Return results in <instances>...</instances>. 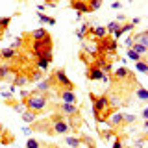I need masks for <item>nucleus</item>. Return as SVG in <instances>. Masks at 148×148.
Instances as JSON below:
<instances>
[{"label": "nucleus", "instance_id": "nucleus-1", "mask_svg": "<svg viewBox=\"0 0 148 148\" xmlns=\"http://www.w3.org/2000/svg\"><path fill=\"white\" fill-rule=\"evenodd\" d=\"M89 98L92 104V113H95L96 122H106L108 117L111 113H115V109L109 106V98L108 95H95V92H89Z\"/></svg>", "mask_w": 148, "mask_h": 148}, {"label": "nucleus", "instance_id": "nucleus-2", "mask_svg": "<svg viewBox=\"0 0 148 148\" xmlns=\"http://www.w3.org/2000/svg\"><path fill=\"white\" fill-rule=\"evenodd\" d=\"M22 104H24L26 111H32V113L39 115V113H43L46 109V106H48V95H43V92L34 89V91H30V95H28L24 100H22Z\"/></svg>", "mask_w": 148, "mask_h": 148}, {"label": "nucleus", "instance_id": "nucleus-3", "mask_svg": "<svg viewBox=\"0 0 148 148\" xmlns=\"http://www.w3.org/2000/svg\"><path fill=\"white\" fill-rule=\"evenodd\" d=\"M52 50H54V43H52V35L45 37L41 41H34L32 45V52L37 59H46L48 63L54 61V56H52Z\"/></svg>", "mask_w": 148, "mask_h": 148}, {"label": "nucleus", "instance_id": "nucleus-4", "mask_svg": "<svg viewBox=\"0 0 148 148\" xmlns=\"http://www.w3.org/2000/svg\"><path fill=\"white\" fill-rule=\"evenodd\" d=\"M48 124H50V130H52V135H67V133H71V128H69L67 119L63 115L54 113L48 119Z\"/></svg>", "mask_w": 148, "mask_h": 148}, {"label": "nucleus", "instance_id": "nucleus-5", "mask_svg": "<svg viewBox=\"0 0 148 148\" xmlns=\"http://www.w3.org/2000/svg\"><path fill=\"white\" fill-rule=\"evenodd\" d=\"M50 76H52V80H54V91L56 89H69V91L74 89V83L69 80V76H67V72H65L63 67L61 69H56Z\"/></svg>", "mask_w": 148, "mask_h": 148}, {"label": "nucleus", "instance_id": "nucleus-6", "mask_svg": "<svg viewBox=\"0 0 148 148\" xmlns=\"http://www.w3.org/2000/svg\"><path fill=\"white\" fill-rule=\"evenodd\" d=\"M111 78H113L115 83H122V85L124 83H135V74L126 67H120L117 71H113L111 72Z\"/></svg>", "mask_w": 148, "mask_h": 148}, {"label": "nucleus", "instance_id": "nucleus-7", "mask_svg": "<svg viewBox=\"0 0 148 148\" xmlns=\"http://www.w3.org/2000/svg\"><path fill=\"white\" fill-rule=\"evenodd\" d=\"M54 111H56L58 115H63V117H78V115H82L78 106L63 104V102H59V104H54Z\"/></svg>", "mask_w": 148, "mask_h": 148}, {"label": "nucleus", "instance_id": "nucleus-8", "mask_svg": "<svg viewBox=\"0 0 148 148\" xmlns=\"http://www.w3.org/2000/svg\"><path fill=\"white\" fill-rule=\"evenodd\" d=\"M56 95L58 98L63 102V104H72V106H78V96L74 91H69V89H56Z\"/></svg>", "mask_w": 148, "mask_h": 148}, {"label": "nucleus", "instance_id": "nucleus-9", "mask_svg": "<svg viewBox=\"0 0 148 148\" xmlns=\"http://www.w3.org/2000/svg\"><path fill=\"white\" fill-rule=\"evenodd\" d=\"M108 126H109V130H113V132H119L120 128H124V115L122 113H111L109 117H108Z\"/></svg>", "mask_w": 148, "mask_h": 148}, {"label": "nucleus", "instance_id": "nucleus-10", "mask_svg": "<svg viewBox=\"0 0 148 148\" xmlns=\"http://www.w3.org/2000/svg\"><path fill=\"white\" fill-rule=\"evenodd\" d=\"M104 76H106V74L102 72L96 65H89V67H87V72H85V78H87V80L96 82V80H102Z\"/></svg>", "mask_w": 148, "mask_h": 148}, {"label": "nucleus", "instance_id": "nucleus-11", "mask_svg": "<svg viewBox=\"0 0 148 148\" xmlns=\"http://www.w3.org/2000/svg\"><path fill=\"white\" fill-rule=\"evenodd\" d=\"M69 8L76 9L78 15H85V13H91L89 4H87V2H82V0H71V2H69Z\"/></svg>", "mask_w": 148, "mask_h": 148}, {"label": "nucleus", "instance_id": "nucleus-12", "mask_svg": "<svg viewBox=\"0 0 148 148\" xmlns=\"http://www.w3.org/2000/svg\"><path fill=\"white\" fill-rule=\"evenodd\" d=\"M17 58H18L17 50H15V48H11V46H9V48H4L2 52H0V59H2L4 63H11L13 59H17Z\"/></svg>", "mask_w": 148, "mask_h": 148}, {"label": "nucleus", "instance_id": "nucleus-13", "mask_svg": "<svg viewBox=\"0 0 148 148\" xmlns=\"http://www.w3.org/2000/svg\"><path fill=\"white\" fill-rule=\"evenodd\" d=\"M28 83H30V82H28V74L18 71L17 76L13 78V82H11V87H24V85H28Z\"/></svg>", "mask_w": 148, "mask_h": 148}, {"label": "nucleus", "instance_id": "nucleus-14", "mask_svg": "<svg viewBox=\"0 0 148 148\" xmlns=\"http://www.w3.org/2000/svg\"><path fill=\"white\" fill-rule=\"evenodd\" d=\"M50 34L45 30V28H37V30H34V32H30L28 34V37H30L32 41H41V39H45V37H48Z\"/></svg>", "mask_w": 148, "mask_h": 148}, {"label": "nucleus", "instance_id": "nucleus-15", "mask_svg": "<svg viewBox=\"0 0 148 148\" xmlns=\"http://www.w3.org/2000/svg\"><path fill=\"white\" fill-rule=\"evenodd\" d=\"M6 106H8V108H11V109H15L17 113H21V115L26 111V108H24V104H22V102H17V100H13V98H9L6 102Z\"/></svg>", "mask_w": 148, "mask_h": 148}, {"label": "nucleus", "instance_id": "nucleus-16", "mask_svg": "<svg viewBox=\"0 0 148 148\" xmlns=\"http://www.w3.org/2000/svg\"><path fill=\"white\" fill-rule=\"evenodd\" d=\"M89 32H91V34L96 37V39H100V41L108 37V32H106V28H104V26H96V28H91Z\"/></svg>", "mask_w": 148, "mask_h": 148}, {"label": "nucleus", "instance_id": "nucleus-17", "mask_svg": "<svg viewBox=\"0 0 148 148\" xmlns=\"http://www.w3.org/2000/svg\"><path fill=\"white\" fill-rule=\"evenodd\" d=\"M41 80H45V72L43 71H34L32 74H28V82L30 83H39Z\"/></svg>", "mask_w": 148, "mask_h": 148}, {"label": "nucleus", "instance_id": "nucleus-18", "mask_svg": "<svg viewBox=\"0 0 148 148\" xmlns=\"http://www.w3.org/2000/svg\"><path fill=\"white\" fill-rule=\"evenodd\" d=\"M65 143H67L71 148H80V146H82L80 137H78V135H76V137H74V135H72V137H65Z\"/></svg>", "mask_w": 148, "mask_h": 148}, {"label": "nucleus", "instance_id": "nucleus-19", "mask_svg": "<svg viewBox=\"0 0 148 148\" xmlns=\"http://www.w3.org/2000/svg\"><path fill=\"white\" fill-rule=\"evenodd\" d=\"M130 48H132L133 52H137L139 56H141V58H145V56H146V46H145V45H139V43H135V45H132V46H130Z\"/></svg>", "mask_w": 148, "mask_h": 148}, {"label": "nucleus", "instance_id": "nucleus-20", "mask_svg": "<svg viewBox=\"0 0 148 148\" xmlns=\"http://www.w3.org/2000/svg\"><path fill=\"white\" fill-rule=\"evenodd\" d=\"M35 119H37V115L32 113V111H24V113H22V120H24L26 124H34Z\"/></svg>", "mask_w": 148, "mask_h": 148}, {"label": "nucleus", "instance_id": "nucleus-21", "mask_svg": "<svg viewBox=\"0 0 148 148\" xmlns=\"http://www.w3.org/2000/svg\"><path fill=\"white\" fill-rule=\"evenodd\" d=\"M37 18H39L41 22H46V24H50V26H54V24H56V18L48 17V15H45V13H37Z\"/></svg>", "mask_w": 148, "mask_h": 148}, {"label": "nucleus", "instance_id": "nucleus-22", "mask_svg": "<svg viewBox=\"0 0 148 148\" xmlns=\"http://www.w3.org/2000/svg\"><path fill=\"white\" fill-rule=\"evenodd\" d=\"M87 34H89V22H85V24H82V28H80V30L76 32V37H78V39H83V37H85Z\"/></svg>", "mask_w": 148, "mask_h": 148}, {"label": "nucleus", "instance_id": "nucleus-23", "mask_svg": "<svg viewBox=\"0 0 148 148\" xmlns=\"http://www.w3.org/2000/svg\"><path fill=\"white\" fill-rule=\"evenodd\" d=\"M9 22H11V17H4V18H0V35H4V32L8 30Z\"/></svg>", "mask_w": 148, "mask_h": 148}, {"label": "nucleus", "instance_id": "nucleus-24", "mask_svg": "<svg viewBox=\"0 0 148 148\" xmlns=\"http://www.w3.org/2000/svg\"><path fill=\"white\" fill-rule=\"evenodd\" d=\"M113 130H100V139H102V141H106V143H108V141H111V137H113Z\"/></svg>", "mask_w": 148, "mask_h": 148}, {"label": "nucleus", "instance_id": "nucleus-25", "mask_svg": "<svg viewBox=\"0 0 148 148\" xmlns=\"http://www.w3.org/2000/svg\"><path fill=\"white\" fill-rule=\"evenodd\" d=\"M119 26H120L119 22H115V21H113V22H109V24H108V26H104V28H106V32H108V35H109V34H115V32L119 30Z\"/></svg>", "mask_w": 148, "mask_h": 148}, {"label": "nucleus", "instance_id": "nucleus-26", "mask_svg": "<svg viewBox=\"0 0 148 148\" xmlns=\"http://www.w3.org/2000/svg\"><path fill=\"white\" fill-rule=\"evenodd\" d=\"M126 54H128V58H130V59H133L135 63H137V61H141V59H145V58H141V56H139L137 52H133L132 48H128V52H126Z\"/></svg>", "mask_w": 148, "mask_h": 148}, {"label": "nucleus", "instance_id": "nucleus-27", "mask_svg": "<svg viewBox=\"0 0 148 148\" xmlns=\"http://www.w3.org/2000/svg\"><path fill=\"white\" fill-rule=\"evenodd\" d=\"M135 69H137L139 72H143V74H145V72H146V61H145V59L137 61V63H135Z\"/></svg>", "mask_w": 148, "mask_h": 148}, {"label": "nucleus", "instance_id": "nucleus-28", "mask_svg": "<svg viewBox=\"0 0 148 148\" xmlns=\"http://www.w3.org/2000/svg\"><path fill=\"white\" fill-rule=\"evenodd\" d=\"M41 143L37 141V139H28L26 141V148H39Z\"/></svg>", "mask_w": 148, "mask_h": 148}, {"label": "nucleus", "instance_id": "nucleus-29", "mask_svg": "<svg viewBox=\"0 0 148 148\" xmlns=\"http://www.w3.org/2000/svg\"><path fill=\"white\" fill-rule=\"evenodd\" d=\"M135 120H137L135 115H124V126H126V124H133Z\"/></svg>", "mask_w": 148, "mask_h": 148}, {"label": "nucleus", "instance_id": "nucleus-30", "mask_svg": "<svg viewBox=\"0 0 148 148\" xmlns=\"http://www.w3.org/2000/svg\"><path fill=\"white\" fill-rule=\"evenodd\" d=\"M87 4H89V9H91V11H95V9H98L102 6L100 0H92V2H87Z\"/></svg>", "mask_w": 148, "mask_h": 148}, {"label": "nucleus", "instance_id": "nucleus-31", "mask_svg": "<svg viewBox=\"0 0 148 148\" xmlns=\"http://www.w3.org/2000/svg\"><path fill=\"white\" fill-rule=\"evenodd\" d=\"M137 96L143 102H146V91H145V87H139V89H137Z\"/></svg>", "mask_w": 148, "mask_h": 148}, {"label": "nucleus", "instance_id": "nucleus-32", "mask_svg": "<svg viewBox=\"0 0 148 148\" xmlns=\"http://www.w3.org/2000/svg\"><path fill=\"white\" fill-rule=\"evenodd\" d=\"M124 21H126V17H124V15H117V21H115V22H119V24H120V22H124Z\"/></svg>", "mask_w": 148, "mask_h": 148}, {"label": "nucleus", "instance_id": "nucleus-33", "mask_svg": "<svg viewBox=\"0 0 148 148\" xmlns=\"http://www.w3.org/2000/svg\"><path fill=\"white\" fill-rule=\"evenodd\" d=\"M141 117H143V119H145V120H146V117H148V111H146V108H145V109H143V113H141Z\"/></svg>", "mask_w": 148, "mask_h": 148}, {"label": "nucleus", "instance_id": "nucleus-34", "mask_svg": "<svg viewBox=\"0 0 148 148\" xmlns=\"http://www.w3.org/2000/svg\"><path fill=\"white\" fill-rule=\"evenodd\" d=\"M2 37H4V35H0V41H2Z\"/></svg>", "mask_w": 148, "mask_h": 148}, {"label": "nucleus", "instance_id": "nucleus-35", "mask_svg": "<svg viewBox=\"0 0 148 148\" xmlns=\"http://www.w3.org/2000/svg\"><path fill=\"white\" fill-rule=\"evenodd\" d=\"M80 148H85V146H80Z\"/></svg>", "mask_w": 148, "mask_h": 148}, {"label": "nucleus", "instance_id": "nucleus-36", "mask_svg": "<svg viewBox=\"0 0 148 148\" xmlns=\"http://www.w3.org/2000/svg\"><path fill=\"white\" fill-rule=\"evenodd\" d=\"M0 63H2V59H0Z\"/></svg>", "mask_w": 148, "mask_h": 148}]
</instances>
